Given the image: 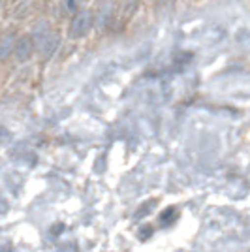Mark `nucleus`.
Masks as SVG:
<instances>
[{"mask_svg":"<svg viewBox=\"0 0 250 252\" xmlns=\"http://www.w3.org/2000/svg\"><path fill=\"white\" fill-rule=\"evenodd\" d=\"M34 45H36V42H34L32 38H29V36H21V38L15 42V45H13L11 55L15 57V61H17V63H27V61L32 57V49H34Z\"/></svg>","mask_w":250,"mask_h":252,"instance_id":"f03ea898","label":"nucleus"},{"mask_svg":"<svg viewBox=\"0 0 250 252\" xmlns=\"http://www.w3.org/2000/svg\"><path fill=\"white\" fill-rule=\"evenodd\" d=\"M81 2H87V0H81Z\"/></svg>","mask_w":250,"mask_h":252,"instance_id":"20e7f679","label":"nucleus"},{"mask_svg":"<svg viewBox=\"0 0 250 252\" xmlns=\"http://www.w3.org/2000/svg\"><path fill=\"white\" fill-rule=\"evenodd\" d=\"M93 29V13L91 11H77L70 21V27H68V36L72 40H79V38H85Z\"/></svg>","mask_w":250,"mask_h":252,"instance_id":"f257e3e1","label":"nucleus"},{"mask_svg":"<svg viewBox=\"0 0 250 252\" xmlns=\"http://www.w3.org/2000/svg\"><path fill=\"white\" fill-rule=\"evenodd\" d=\"M57 45H59V38H57V34L53 31H47L40 34V38L36 40V47L40 49V55H42L43 59H49L55 49H57Z\"/></svg>","mask_w":250,"mask_h":252,"instance_id":"7ed1b4c3","label":"nucleus"}]
</instances>
